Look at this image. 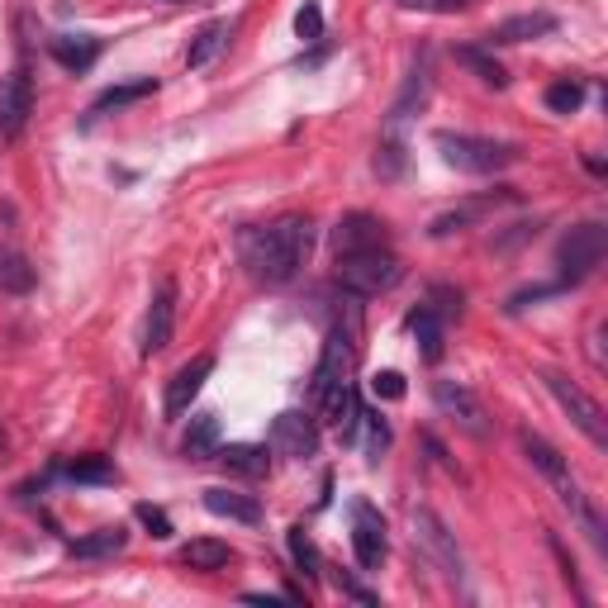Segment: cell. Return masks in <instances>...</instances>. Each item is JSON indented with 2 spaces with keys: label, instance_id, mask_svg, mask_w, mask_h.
<instances>
[{
  "label": "cell",
  "instance_id": "6da1fadb",
  "mask_svg": "<svg viewBox=\"0 0 608 608\" xmlns=\"http://www.w3.org/2000/svg\"><path fill=\"white\" fill-rule=\"evenodd\" d=\"M309 248H314V219H305V214H286L266 228H243V238H238L243 266L262 286H286V281H295V271L309 262Z\"/></svg>",
  "mask_w": 608,
  "mask_h": 608
},
{
  "label": "cell",
  "instance_id": "7a4b0ae2",
  "mask_svg": "<svg viewBox=\"0 0 608 608\" xmlns=\"http://www.w3.org/2000/svg\"><path fill=\"white\" fill-rule=\"evenodd\" d=\"M519 447H523V457H528V461H533L537 471H542V481H547V485L556 489V499H561L566 509L575 513V523L590 533V542H594V547H599V551H608L604 519H599V509H594V504L585 499V489H580V481L571 475V461H566L561 451H556V447L547 443V437H537L533 429H523V433H519Z\"/></svg>",
  "mask_w": 608,
  "mask_h": 608
},
{
  "label": "cell",
  "instance_id": "3957f363",
  "mask_svg": "<svg viewBox=\"0 0 608 608\" xmlns=\"http://www.w3.org/2000/svg\"><path fill=\"white\" fill-rule=\"evenodd\" d=\"M433 148L443 152L447 166H457V172H471V176H495V172H504V166L519 162V148H513V144L481 138V134H451V128H437Z\"/></svg>",
  "mask_w": 608,
  "mask_h": 608
},
{
  "label": "cell",
  "instance_id": "277c9868",
  "mask_svg": "<svg viewBox=\"0 0 608 608\" xmlns=\"http://www.w3.org/2000/svg\"><path fill=\"white\" fill-rule=\"evenodd\" d=\"M405 276V262L390 248H367V252H347L338 257V286L357 300H371V295H385L399 286Z\"/></svg>",
  "mask_w": 608,
  "mask_h": 608
},
{
  "label": "cell",
  "instance_id": "5b68a950",
  "mask_svg": "<svg viewBox=\"0 0 608 608\" xmlns=\"http://www.w3.org/2000/svg\"><path fill=\"white\" fill-rule=\"evenodd\" d=\"M608 252V228L604 224H575L556 243V266H561V286H580L585 276H594V266Z\"/></svg>",
  "mask_w": 608,
  "mask_h": 608
},
{
  "label": "cell",
  "instance_id": "8992f818",
  "mask_svg": "<svg viewBox=\"0 0 608 608\" xmlns=\"http://www.w3.org/2000/svg\"><path fill=\"white\" fill-rule=\"evenodd\" d=\"M413 547L433 561V571H443L447 580H461L466 575V561H461V547H457V533H447V523L437 519L433 509H413Z\"/></svg>",
  "mask_w": 608,
  "mask_h": 608
},
{
  "label": "cell",
  "instance_id": "52a82bcc",
  "mask_svg": "<svg viewBox=\"0 0 608 608\" xmlns=\"http://www.w3.org/2000/svg\"><path fill=\"white\" fill-rule=\"evenodd\" d=\"M542 385H547V390L556 395V405H561L566 413H571V423H575V429L585 433L590 443L604 451V447H608V419H604V409L594 405V399H590L585 390H580L575 381L556 376V371H547V376H542Z\"/></svg>",
  "mask_w": 608,
  "mask_h": 608
},
{
  "label": "cell",
  "instance_id": "ba28073f",
  "mask_svg": "<svg viewBox=\"0 0 608 608\" xmlns=\"http://www.w3.org/2000/svg\"><path fill=\"white\" fill-rule=\"evenodd\" d=\"M433 399H437V409H443L461 433L481 437V443L489 437V413H485L481 399H475V390H466L461 381H433Z\"/></svg>",
  "mask_w": 608,
  "mask_h": 608
},
{
  "label": "cell",
  "instance_id": "9c48e42d",
  "mask_svg": "<svg viewBox=\"0 0 608 608\" xmlns=\"http://www.w3.org/2000/svg\"><path fill=\"white\" fill-rule=\"evenodd\" d=\"M352 556H357V566L367 575L381 571L385 556H390V542H385V519L371 509L367 499L352 504Z\"/></svg>",
  "mask_w": 608,
  "mask_h": 608
},
{
  "label": "cell",
  "instance_id": "30bf717a",
  "mask_svg": "<svg viewBox=\"0 0 608 608\" xmlns=\"http://www.w3.org/2000/svg\"><path fill=\"white\" fill-rule=\"evenodd\" d=\"M271 451H276V457H290V461L319 457V423L300 409L276 413V423H271Z\"/></svg>",
  "mask_w": 608,
  "mask_h": 608
},
{
  "label": "cell",
  "instance_id": "8fae6325",
  "mask_svg": "<svg viewBox=\"0 0 608 608\" xmlns=\"http://www.w3.org/2000/svg\"><path fill=\"white\" fill-rule=\"evenodd\" d=\"M29 114H34V82H29V67L20 62V67L0 82V134L5 138L24 134Z\"/></svg>",
  "mask_w": 608,
  "mask_h": 608
},
{
  "label": "cell",
  "instance_id": "7c38bea8",
  "mask_svg": "<svg viewBox=\"0 0 608 608\" xmlns=\"http://www.w3.org/2000/svg\"><path fill=\"white\" fill-rule=\"evenodd\" d=\"M172 333H176V281H162L152 290V305H148V323H144V357L172 347Z\"/></svg>",
  "mask_w": 608,
  "mask_h": 608
},
{
  "label": "cell",
  "instance_id": "4fadbf2b",
  "mask_svg": "<svg viewBox=\"0 0 608 608\" xmlns=\"http://www.w3.org/2000/svg\"><path fill=\"white\" fill-rule=\"evenodd\" d=\"M214 376V357L200 352L196 361H186V367L172 376V385H166V419H181L190 405H196V395L204 390V381Z\"/></svg>",
  "mask_w": 608,
  "mask_h": 608
},
{
  "label": "cell",
  "instance_id": "5bb4252c",
  "mask_svg": "<svg viewBox=\"0 0 608 608\" xmlns=\"http://www.w3.org/2000/svg\"><path fill=\"white\" fill-rule=\"evenodd\" d=\"M347 376H352V333L333 328L328 343H323L319 367H314V399H323V395L333 390V385L347 381Z\"/></svg>",
  "mask_w": 608,
  "mask_h": 608
},
{
  "label": "cell",
  "instance_id": "9a60e30c",
  "mask_svg": "<svg viewBox=\"0 0 608 608\" xmlns=\"http://www.w3.org/2000/svg\"><path fill=\"white\" fill-rule=\"evenodd\" d=\"M367 248H385V224L376 214H343L338 228H333V252L347 257V252H367Z\"/></svg>",
  "mask_w": 608,
  "mask_h": 608
},
{
  "label": "cell",
  "instance_id": "2e32d148",
  "mask_svg": "<svg viewBox=\"0 0 608 608\" xmlns=\"http://www.w3.org/2000/svg\"><path fill=\"white\" fill-rule=\"evenodd\" d=\"M556 34V15L547 10H523V15H509L489 29V48L495 44H533V38H547Z\"/></svg>",
  "mask_w": 608,
  "mask_h": 608
},
{
  "label": "cell",
  "instance_id": "e0dca14e",
  "mask_svg": "<svg viewBox=\"0 0 608 608\" xmlns=\"http://www.w3.org/2000/svg\"><path fill=\"white\" fill-rule=\"evenodd\" d=\"M100 38L96 34H58L53 44H48V53H53L58 67H67V72H86V67H96V58H100Z\"/></svg>",
  "mask_w": 608,
  "mask_h": 608
},
{
  "label": "cell",
  "instance_id": "ac0fdd59",
  "mask_svg": "<svg viewBox=\"0 0 608 608\" xmlns=\"http://www.w3.org/2000/svg\"><path fill=\"white\" fill-rule=\"evenodd\" d=\"M204 509L214 513V519H233V523H262V504H257L252 495H238V489H224V485H214V489H204Z\"/></svg>",
  "mask_w": 608,
  "mask_h": 608
},
{
  "label": "cell",
  "instance_id": "d6986e66",
  "mask_svg": "<svg viewBox=\"0 0 608 608\" xmlns=\"http://www.w3.org/2000/svg\"><path fill=\"white\" fill-rule=\"evenodd\" d=\"M214 457L224 461V471L243 475V481H262V475L271 471V457H266V447H257V443H228V447H219Z\"/></svg>",
  "mask_w": 608,
  "mask_h": 608
},
{
  "label": "cell",
  "instance_id": "ffe728a7",
  "mask_svg": "<svg viewBox=\"0 0 608 608\" xmlns=\"http://www.w3.org/2000/svg\"><path fill=\"white\" fill-rule=\"evenodd\" d=\"M228 38H233V20H210L196 38H190V48H186V67H210V62L228 48Z\"/></svg>",
  "mask_w": 608,
  "mask_h": 608
},
{
  "label": "cell",
  "instance_id": "44dd1931",
  "mask_svg": "<svg viewBox=\"0 0 608 608\" xmlns=\"http://www.w3.org/2000/svg\"><path fill=\"white\" fill-rule=\"evenodd\" d=\"M38 286V271L20 248H0V290L5 295H29Z\"/></svg>",
  "mask_w": 608,
  "mask_h": 608
},
{
  "label": "cell",
  "instance_id": "7402d4cb",
  "mask_svg": "<svg viewBox=\"0 0 608 608\" xmlns=\"http://www.w3.org/2000/svg\"><path fill=\"white\" fill-rule=\"evenodd\" d=\"M176 556H181V566H190V571H224V566L233 561V547L228 542H214V537H196Z\"/></svg>",
  "mask_w": 608,
  "mask_h": 608
},
{
  "label": "cell",
  "instance_id": "603a6c76",
  "mask_svg": "<svg viewBox=\"0 0 608 608\" xmlns=\"http://www.w3.org/2000/svg\"><path fill=\"white\" fill-rule=\"evenodd\" d=\"M181 451H186L190 461L214 457V451H219V413H196V419H190V429H186V437H181Z\"/></svg>",
  "mask_w": 608,
  "mask_h": 608
},
{
  "label": "cell",
  "instance_id": "cb8c5ba5",
  "mask_svg": "<svg viewBox=\"0 0 608 608\" xmlns=\"http://www.w3.org/2000/svg\"><path fill=\"white\" fill-rule=\"evenodd\" d=\"M128 547V528H100V533L90 537H76L72 542V556H86V561H106V556H120Z\"/></svg>",
  "mask_w": 608,
  "mask_h": 608
},
{
  "label": "cell",
  "instance_id": "d4e9b609",
  "mask_svg": "<svg viewBox=\"0 0 608 608\" xmlns=\"http://www.w3.org/2000/svg\"><path fill=\"white\" fill-rule=\"evenodd\" d=\"M152 90H158V82L152 76H138V82H124V86H110L96 96V106H90V114H110V110H124V106H138V100H148Z\"/></svg>",
  "mask_w": 608,
  "mask_h": 608
},
{
  "label": "cell",
  "instance_id": "484cf974",
  "mask_svg": "<svg viewBox=\"0 0 608 608\" xmlns=\"http://www.w3.org/2000/svg\"><path fill=\"white\" fill-rule=\"evenodd\" d=\"M409 328H413V338H419V347H423V361H443V319H437L429 305L413 309Z\"/></svg>",
  "mask_w": 608,
  "mask_h": 608
},
{
  "label": "cell",
  "instance_id": "4316f807",
  "mask_svg": "<svg viewBox=\"0 0 608 608\" xmlns=\"http://www.w3.org/2000/svg\"><path fill=\"white\" fill-rule=\"evenodd\" d=\"M67 481H76V485H114V481H120V471H114L110 457L90 451V457L67 461Z\"/></svg>",
  "mask_w": 608,
  "mask_h": 608
},
{
  "label": "cell",
  "instance_id": "83f0119b",
  "mask_svg": "<svg viewBox=\"0 0 608 608\" xmlns=\"http://www.w3.org/2000/svg\"><path fill=\"white\" fill-rule=\"evenodd\" d=\"M485 210H495V196H489V200H471V204H461V210L437 214L433 224H429V238H451V233H461L466 224H475Z\"/></svg>",
  "mask_w": 608,
  "mask_h": 608
},
{
  "label": "cell",
  "instance_id": "f1b7e54d",
  "mask_svg": "<svg viewBox=\"0 0 608 608\" xmlns=\"http://www.w3.org/2000/svg\"><path fill=\"white\" fill-rule=\"evenodd\" d=\"M457 62H461V67H471L485 86H495V90L509 86V72L499 67V58L489 53V48H457Z\"/></svg>",
  "mask_w": 608,
  "mask_h": 608
},
{
  "label": "cell",
  "instance_id": "f546056e",
  "mask_svg": "<svg viewBox=\"0 0 608 608\" xmlns=\"http://www.w3.org/2000/svg\"><path fill=\"white\" fill-rule=\"evenodd\" d=\"M286 547H290V561H295V571H300L305 580H319V575H323L319 547H314V542H309V533H305V523H295L290 533H286Z\"/></svg>",
  "mask_w": 608,
  "mask_h": 608
},
{
  "label": "cell",
  "instance_id": "4dcf8cb0",
  "mask_svg": "<svg viewBox=\"0 0 608 608\" xmlns=\"http://www.w3.org/2000/svg\"><path fill=\"white\" fill-rule=\"evenodd\" d=\"M580 106H585V82H571V76H561L556 86H547V110L575 114Z\"/></svg>",
  "mask_w": 608,
  "mask_h": 608
},
{
  "label": "cell",
  "instance_id": "1f68e13d",
  "mask_svg": "<svg viewBox=\"0 0 608 608\" xmlns=\"http://www.w3.org/2000/svg\"><path fill=\"white\" fill-rule=\"evenodd\" d=\"M361 423H367V461H381L390 451V423L381 413H367L361 409Z\"/></svg>",
  "mask_w": 608,
  "mask_h": 608
},
{
  "label": "cell",
  "instance_id": "d6a6232c",
  "mask_svg": "<svg viewBox=\"0 0 608 608\" xmlns=\"http://www.w3.org/2000/svg\"><path fill=\"white\" fill-rule=\"evenodd\" d=\"M429 309H433V314L443 319V323H447V319H461V314H466V295H461L457 286H433V290H429Z\"/></svg>",
  "mask_w": 608,
  "mask_h": 608
},
{
  "label": "cell",
  "instance_id": "836d02e7",
  "mask_svg": "<svg viewBox=\"0 0 608 608\" xmlns=\"http://www.w3.org/2000/svg\"><path fill=\"white\" fill-rule=\"evenodd\" d=\"M295 34H300L305 44H319V38H323V10H319V0H305V5H300V15H295Z\"/></svg>",
  "mask_w": 608,
  "mask_h": 608
},
{
  "label": "cell",
  "instance_id": "e575fe53",
  "mask_svg": "<svg viewBox=\"0 0 608 608\" xmlns=\"http://www.w3.org/2000/svg\"><path fill=\"white\" fill-rule=\"evenodd\" d=\"M134 519L144 523V528H148V533L158 537V542H166V537L176 533V528H172V519H166V509H158V504H138V509H134Z\"/></svg>",
  "mask_w": 608,
  "mask_h": 608
},
{
  "label": "cell",
  "instance_id": "d590c367",
  "mask_svg": "<svg viewBox=\"0 0 608 608\" xmlns=\"http://www.w3.org/2000/svg\"><path fill=\"white\" fill-rule=\"evenodd\" d=\"M371 395L376 399H405V376H399V371H376V376H371Z\"/></svg>",
  "mask_w": 608,
  "mask_h": 608
},
{
  "label": "cell",
  "instance_id": "8d00e7d4",
  "mask_svg": "<svg viewBox=\"0 0 608 608\" xmlns=\"http://www.w3.org/2000/svg\"><path fill=\"white\" fill-rule=\"evenodd\" d=\"M376 172H381V176H399V172H405V144H395V138H390V144H381V152H376Z\"/></svg>",
  "mask_w": 608,
  "mask_h": 608
},
{
  "label": "cell",
  "instance_id": "74e56055",
  "mask_svg": "<svg viewBox=\"0 0 608 608\" xmlns=\"http://www.w3.org/2000/svg\"><path fill=\"white\" fill-rule=\"evenodd\" d=\"M409 10H423V15H461V10H471L475 0H405Z\"/></svg>",
  "mask_w": 608,
  "mask_h": 608
},
{
  "label": "cell",
  "instance_id": "f35d334b",
  "mask_svg": "<svg viewBox=\"0 0 608 608\" xmlns=\"http://www.w3.org/2000/svg\"><path fill=\"white\" fill-rule=\"evenodd\" d=\"M338 590L347 594V599H357V604H367V608H376L381 599H376V594H371L367 585H357V580L352 575H338Z\"/></svg>",
  "mask_w": 608,
  "mask_h": 608
},
{
  "label": "cell",
  "instance_id": "ab89813d",
  "mask_svg": "<svg viewBox=\"0 0 608 608\" xmlns=\"http://www.w3.org/2000/svg\"><path fill=\"white\" fill-rule=\"evenodd\" d=\"M166 5H196V0H166Z\"/></svg>",
  "mask_w": 608,
  "mask_h": 608
},
{
  "label": "cell",
  "instance_id": "60d3db41",
  "mask_svg": "<svg viewBox=\"0 0 608 608\" xmlns=\"http://www.w3.org/2000/svg\"><path fill=\"white\" fill-rule=\"evenodd\" d=\"M0 447H5V433H0Z\"/></svg>",
  "mask_w": 608,
  "mask_h": 608
}]
</instances>
